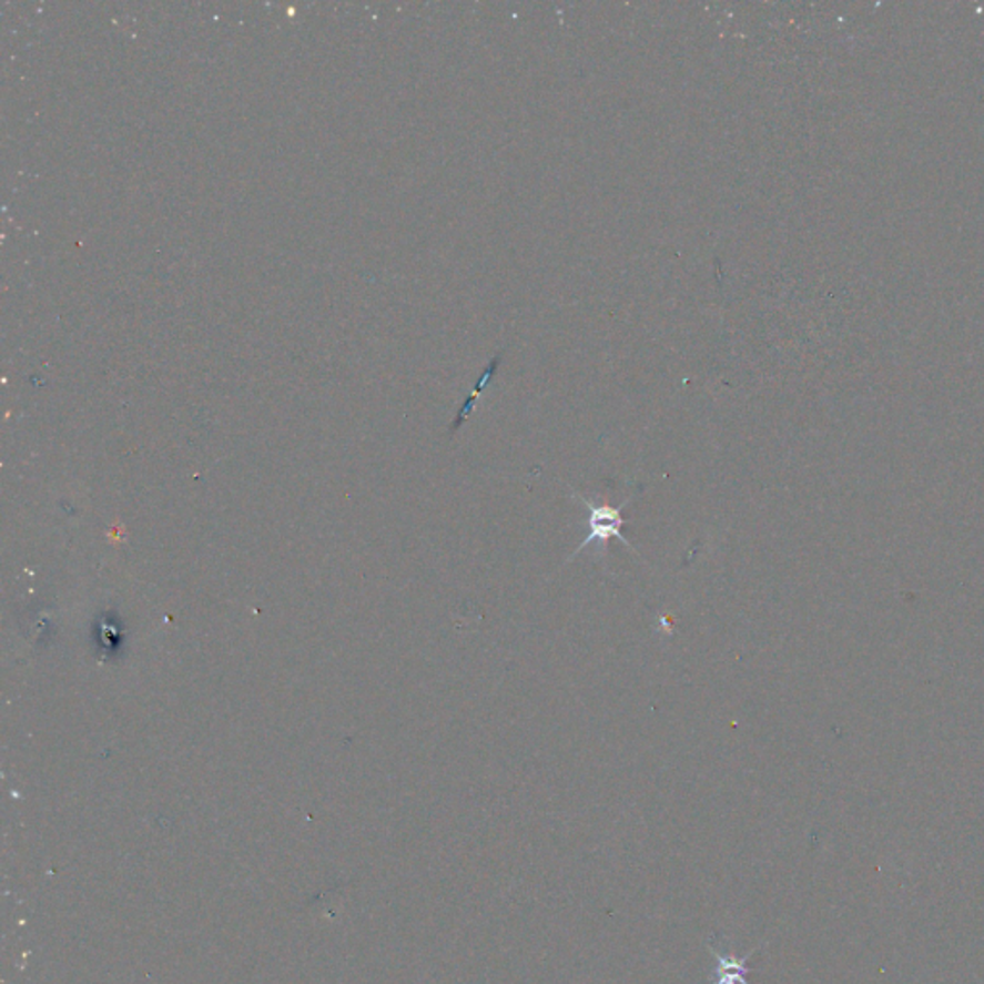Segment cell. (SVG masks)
I'll use <instances>...</instances> for the list:
<instances>
[{
  "mask_svg": "<svg viewBox=\"0 0 984 984\" xmlns=\"http://www.w3.org/2000/svg\"><path fill=\"white\" fill-rule=\"evenodd\" d=\"M575 498H579L581 500L582 506L589 510V535H587V539L582 540L579 548H575V552L571 554V558L569 560H574L577 554H581L585 548H589L592 542H600L603 545L606 540L618 539L619 542H623L627 548H632L631 540L627 539L626 535H623V527H626L629 521L623 518V510H626V506L631 504V498L626 500V503L621 504V506H598V504L590 503L589 498H585V496L579 495V493H571Z\"/></svg>",
  "mask_w": 984,
  "mask_h": 984,
  "instance_id": "1",
  "label": "cell"
},
{
  "mask_svg": "<svg viewBox=\"0 0 984 984\" xmlns=\"http://www.w3.org/2000/svg\"><path fill=\"white\" fill-rule=\"evenodd\" d=\"M504 353L496 354L495 358L490 359L489 366L483 369L481 375H479V379L475 383L474 393L467 396L466 403L461 406L460 414L458 417L454 419L453 427H450V432L456 433L460 429L464 422H466L467 417L471 416V412H474L475 404H477V398L481 396L483 390L489 387L490 379L495 377L496 372L500 369V364H503Z\"/></svg>",
  "mask_w": 984,
  "mask_h": 984,
  "instance_id": "3",
  "label": "cell"
},
{
  "mask_svg": "<svg viewBox=\"0 0 984 984\" xmlns=\"http://www.w3.org/2000/svg\"><path fill=\"white\" fill-rule=\"evenodd\" d=\"M760 949L762 946H755L754 950L748 952L747 956L734 957L733 954L727 956L726 952L708 944L711 957L718 963V967L711 973V984H750L747 981V973L750 971L747 970V962Z\"/></svg>",
  "mask_w": 984,
  "mask_h": 984,
  "instance_id": "2",
  "label": "cell"
}]
</instances>
